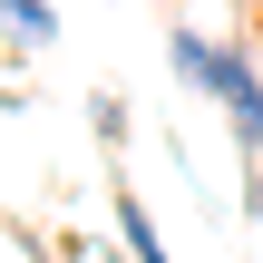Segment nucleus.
<instances>
[{
  "label": "nucleus",
  "instance_id": "nucleus-1",
  "mask_svg": "<svg viewBox=\"0 0 263 263\" xmlns=\"http://www.w3.org/2000/svg\"><path fill=\"white\" fill-rule=\"evenodd\" d=\"M166 59H176L185 88H205L224 107L234 146H244V205H263V68H254V49L205 39V29H166Z\"/></svg>",
  "mask_w": 263,
  "mask_h": 263
},
{
  "label": "nucleus",
  "instance_id": "nucleus-2",
  "mask_svg": "<svg viewBox=\"0 0 263 263\" xmlns=\"http://www.w3.org/2000/svg\"><path fill=\"white\" fill-rule=\"evenodd\" d=\"M0 39H10V59L49 49L59 39V0H0Z\"/></svg>",
  "mask_w": 263,
  "mask_h": 263
},
{
  "label": "nucleus",
  "instance_id": "nucleus-3",
  "mask_svg": "<svg viewBox=\"0 0 263 263\" xmlns=\"http://www.w3.org/2000/svg\"><path fill=\"white\" fill-rule=\"evenodd\" d=\"M107 224H117V244H127V263H176V254H166V234L146 224V205H137L127 185L107 195Z\"/></svg>",
  "mask_w": 263,
  "mask_h": 263
},
{
  "label": "nucleus",
  "instance_id": "nucleus-4",
  "mask_svg": "<svg viewBox=\"0 0 263 263\" xmlns=\"http://www.w3.org/2000/svg\"><path fill=\"white\" fill-rule=\"evenodd\" d=\"M0 107H10V98H0Z\"/></svg>",
  "mask_w": 263,
  "mask_h": 263
}]
</instances>
